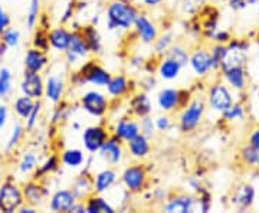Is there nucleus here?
<instances>
[{
  "label": "nucleus",
  "mask_w": 259,
  "mask_h": 213,
  "mask_svg": "<svg viewBox=\"0 0 259 213\" xmlns=\"http://www.w3.org/2000/svg\"><path fill=\"white\" fill-rule=\"evenodd\" d=\"M108 18H110L112 26L130 28L136 22L137 13L131 6H127L121 2H115L108 9Z\"/></svg>",
  "instance_id": "obj_1"
},
{
  "label": "nucleus",
  "mask_w": 259,
  "mask_h": 213,
  "mask_svg": "<svg viewBox=\"0 0 259 213\" xmlns=\"http://www.w3.org/2000/svg\"><path fill=\"white\" fill-rule=\"evenodd\" d=\"M22 203V195L13 185H5L0 189V209L3 212H13Z\"/></svg>",
  "instance_id": "obj_2"
},
{
  "label": "nucleus",
  "mask_w": 259,
  "mask_h": 213,
  "mask_svg": "<svg viewBox=\"0 0 259 213\" xmlns=\"http://www.w3.org/2000/svg\"><path fill=\"white\" fill-rule=\"evenodd\" d=\"M209 100H210V104L216 111L225 112L232 105L231 94L222 85L213 87Z\"/></svg>",
  "instance_id": "obj_3"
},
{
  "label": "nucleus",
  "mask_w": 259,
  "mask_h": 213,
  "mask_svg": "<svg viewBox=\"0 0 259 213\" xmlns=\"http://www.w3.org/2000/svg\"><path fill=\"white\" fill-rule=\"evenodd\" d=\"M22 90L30 98H37L42 95L44 91V85H42V79L40 76L33 72V71H28L25 74V81L22 83Z\"/></svg>",
  "instance_id": "obj_4"
},
{
  "label": "nucleus",
  "mask_w": 259,
  "mask_h": 213,
  "mask_svg": "<svg viewBox=\"0 0 259 213\" xmlns=\"http://www.w3.org/2000/svg\"><path fill=\"white\" fill-rule=\"evenodd\" d=\"M83 108L94 115H101L107 110V101L98 93H88L82 98Z\"/></svg>",
  "instance_id": "obj_5"
},
{
  "label": "nucleus",
  "mask_w": 259,
  "mask_h": 213,
  "mask_svg": "<svg viewBox=\"0 0 259 213\" xmlns=\"http://www.w3.org/2000/svg\"><path fill=\"white\" fill-rule=\"evenodd\" d=\"M105 143V131L100 127L87 129L83 133V144L90 151H97Z\"/></svg>",
  "instance_id": "obj_6"
},
{
  "label": "nucleus",
  "mask_w": 259,
  "mask_h": 213,
  "mask_svg": "<svg viewBox=\"0 0 259 213\" xmlns=\"http://www.w3.org/2000/svg\"><path fill=\"white\" fill-rule=\"evenodd\" d=\"M202 112H203V105L199 104V102H194L192 104L185 114L182 115V129L183 131H190L193 130L194 127L197 125V122L202 117Z\"/></svg>",
  "instance_id": "obj_7"
},
{
  "label": "nucleus",
  "mask_w": 259,
  "mask_h": 213,
  "mask_svg": "<svg viewBox=\"0 0 259 213\" xmlns=\"http://www.w3.org/2000/svg\"><path fill=\"white\" fill-rule=\"evenodd\" d=\"M124 182L131 190H139L144 182V172L141 167H130L124 173Z\"/></svg>",
  "instance_id": "obj_8"
},
{
  "label": "nucleus",
  "mask_w": 259,
  "mask_h": 213,
  "mask_svg": "<svg viewBox=\"0 0 259 213\" xmlns=\"http://www.w3.org/2000/svg\"><path fill=\"white\" fill-rule=\"evenodd\" d=\"M74 206V196L69 192H58L52 199V209L54 210H71Z\"/></svg>",
  "instance_id": "obj_9"
},
{
  "label": "nucleus",
  "mask_w": 259,
  "mask_h": 213,
  "mask_svg": "<svg viewBox=\"0 0 259 213\" xmlns=\"http://www.w3.org/2000/svg\"><path fill=\"white\" fill-rule=\"evenodd\" d=\"M243 61H245V56L241 49H226L221 65H223V69H229L232 66H242Z\"/></svg>",
  "instance_id": "obj_10"
},
{
  "label": "nucleus",
  "mask_w": 259,
  "mask_h": 213,
  "mask_svg": "<svg viewBox=\"0 0 259 213\" xmlns=\"http://www.w3.org/2000/svg\"><path fill=\"white\" fill-rule=\"evenodd\" d=\"M253 195H255V192H253L252 186H242L236 190V193L233 196V202L239 207H248L253 200Z\"/></svg>",
  "instance_id": "obj_11"
},
{
  "label": "nucleus",
  "mask_w": 259,
  "mask_h": 213,
  "mask_svg": "<svg viewBox=\"0 0 259 213\" xmlns=\"http://www.w3.org/2000/svg\"><path fill=\"white\" fill-rule=\"evenodd\" d=\"M192 66L197 74H204L209 68H212V58L206 52H196L192 58Z\"/></svg>",
  "instance_id": "obj_12"
},
{
  "label": "nucleus",
  "mask_w": 259,
  "mask_h": 213,
  "mask_svg": "<svg viewBox=\"0 0 259 213\" xmlns=\"http://www.w3.org/2000/svg\"><path fill=\"white\" fill-rule=\"evenodd\" d=\"M136 25H137L139 33L141 35L144 42H151L156 37V28L144 16H140V18L136 19Z\"/></svg>",
  "instance_id": "obj_13"
},
{
  "label": "nucleus",
  "mask_w": 259,
  "mask_h": 213,
  "mask_svg": "<svg viewBox=\"0 0 259 213\" xmlns=\"http://www.w3.org/2000/svg\"><path fill=\"white\" fill-rule=\"evenodd\" d=\"M101 157L110 163H117L121 158V148L115 141L104 143L101 147Z\"/></svg>",
  "instance_id": "obj_14"
},
{
  "label": "nucleus",
  "mask_w": 259,
  "mask_h": 213,
  "mask_svg": "<svg viewBox=\"0 0 259 213\" xmlns=\"http://www.w3.org/2000/svg\"><path fill=\"white\" fill-rule=\"evenodd\" d=\"M45 64H47V59L39 51H35V49L29 51L28 55H26V66H28L29 71L37 72L44 68Z\"/></svg>",
  "instance_id": "obj_15"
},
{
  "label": "nucleus",
  "mask_w": 259,
  "mask_h": 213,
  "mask_svg": "<svg viewBox=\"0 0 259 213\" xmlns=\"http://www.w3.org/2000/svg\"><path fill=\"white\" fill-rule=\"evenodd\" d=\"M49 40H51L52 47H55L56 49H66L69 47L71 35L68 32H65L64 29H56L49 35Z\"/></svg>",
  "instance_id": "obj_16"
},
{
  "label": "nucleus",
  "mask_w": 259,
  "mask_h": 213,
  "mask_svg": "<svg viewBox=\"0 0 259 213\" xmlns=\"http://www.w3.org/2000/svg\"><path fill=\"white\" fill-rule=\"evenodd\" d=\"M117 136L124 140H133L134 137L139 136V127L134 122L130 121H121L117 127Z\"/></svg>",
  "instance_id": "obj_17"
},
{
  "label": "nucleus",
  "mask_w": 259,
  "mask_h": 213,
  "mask_svg": "<svg viewBox=\"0 0 259 213\" xmlns=\"http://www.w3.org/2000/svg\"><path fill=\"white\" fill-rule=\"evenodd\" d=\"M62 90H64V82H62L59 78H56V76H51V78L48 79L47 95L49 100H52V101H58V100H59V97H61V94H62Z\"/></svg>",
  "instance_id": "obj_18"
},
{
  "label": "nucleus",
  "mask_w": 259,
  "mask_h": 213,
  "mask_svg": "<svg viewBox=\"0 0 259 213\" xmlns=\"http://www.w3.org/2000/svg\"><path fill=\"white\" fill-rule=\"evenodd\" d=\"M87 78L90 82L95 83V85H108L110 82V75L98 66H91L90 71L87 72Z\"/></svg>",
  "instance_id": "obj_19"
},
{
  "label": "nucleus",
  "mask_w": 259,
  "mask_h": 213,
  "mask_svg": "<svg viewBox=\"0 0 259 213\" xmlns=\"http://www.w3.org/2000/svg\"><path fill=\"white\" fill-rule=\"evenodd\" d=\"M225 75H226V79L235 88L241 90L242 87H243L245 78H243V69H242V66H232L229 69H225Z\"/></svg>",
  "instance_id": "obj_20"
},
{
  "label": "nucleus",
  "mask_w": 259,
  "mask_h": 213,
  "mask_svg": "<svg viewBox=\"0 0 259 213\" xmlns=\"http://www.w3.org/2000/svg\"><path fill=\"white\" fill-rule=\"evenodd\" d=\"M148 148L150 147H148L147 140H146V137H143V136H137V137H134L133 140H130V150L137 157L146 156L148 153Z\"/></svg>",
  "instance_id": "obj_21"
},
{
  "label": "nucleus",
  "mask_w": 259,
  "mask_h": 213,
  "mask_svg": "<svg viewBox=\"0 0 259 213\" xmlns=\"http://www.w3.org/2000/svg\"><path fill=\"white\" fill-rule=\"evenodd\" d=\"M179 94L173 90H164L158 95V104L163 110H171L177 104Z\"/></svg>",
  "instance_id": "obj_22"
},
{
  "label": "nucleus",
  "mask_w": 259,
  "mask_h": 213,
  "mask_svg": "<svg viewBox=\"0 0 259 213\" xmlns=\"http://www.w3.org/2000/svg\"><path fill=\"white\" fill-rule=\"evenodd\" d=\"M114 180H115V175L112 173L111 170H105V172L100 173V175L97 176V182H95V189H97V192H104V190H107V189L114 183Z\"/></svg>",
  "instance_id": "obj_23"
},
{
  "label": "nucleus",
  "mask_w": 259,
  "mask_h": 213,
  "mask_svg": "<svg viewBox=\"0 0 259 213\" xmlns=\"http://www.w3.org/2000/svg\"><path fill=\"white\" fill-rule=\"evenodd\" d=\"M87 212L90 213H112L114 210H112V207L110 206V204L107 203V202H104L102 199H100V197H94V199H91L90 202H88V206H87Z\"/></svg>",
  "instance_id": "obj_24"
},
{
  "label": "nucleus",
  "mask_w": 259,
  "mask_h": 213,
  "mask_svg": "<svg viewBox=\"0 0 259 213\" xmlns=\"http://www.w3.org/2000/svg\"><path fill=\"white\" fill-rule=\"evenodd\" d=\"M68 48H69V51L72 54L85 55L87 54V49H88V45H87V42L78 33H74V35H71V40H69V47Z\"/></svg>",
  "instance_id": "obj_25"
},
{
  "label": "nucleus",
  "mask_w": 259,
  "mask_h": 213,
  "mask_svg": "<svg viewBox=\"0 0 259 213\" xmlns=\"http://www.w3.org/2000/svg\"><path fill=\"white\" fill-rule=\"evenodd\" d=\"M179 69H180V65L177 62H175L173 59H167L166 62H163L160 66V74L166 79H171V78H176Z\"/></svg>",
  "instance_id": "obj_26"
},
{
  "label": "nucleus",
  "mask_w": 259,
  "mask_h": 213,
  "mask_svg": "<svg viewBox=\"0 0 259 213\" xmlns=\"http://www.w3.org/2000/svg\"><path fill=\"white\" fill-rule=\"evenodd\" d=\"M192 207V200L190 199H175L171 200L170 203L167 204V210L168 212H179V213H185L189 212Z\"/></svg>",
  "instance_id": "obj_27"
},
{
  "label": "nucleus",
  "mask_w": 259,
  "mask_h": 213,
  "mask_svg": "<svg viewBox=\"0 0 259 213\" xmlns=\"http://www.w3.org/2000/svg\"><path fill=\"white\" fill-rule=\"evenodd\" d=\"M15 110L18 112L20 117L23 118H28L30 111L33 110V104L30 101V97H23V98H19L16 104H15Z\"/></svg>",
  "instance_id": "obj_28"
},
{
  "label": "nucleus",
  "mask_w": 259,
  "mask_h": 213,
  "mask_svg": "<svg viewBox=\"0 0 259 213\" xmlns=\"http://www.w3.org/2000/svg\"><path fill=\"white\" fill-rule=\"evenodd\" d=\"M82 153L79 150H68L64 154V161L71 167L79 166L82 163Z\"/></svg>",
  "instance_id": "obj_29"
},
{
  "label": "nucleus",
  "mask_w": 259,
  "mask_h": 213,
  "mask_svg": "<svg viewBox=\"0 0 259 213\" xmlns=\"http://www.w3.org/2000/svg\"><path fill=\"white\" fill-rule=\"evenodd\" d=\"M125 88H127V82H125V79L122 76H117V78H114L108 82V91L112 95H121L125 91Z\"/></svg>",
  "instance_id": "obj_30"
},
{
  "label": "nucleus",
  "mask_w": 259,
  "mask_h": 213,
  "mask_svg": "<svg viewBox=\"0 0 259 213\" xmlns=\"http://www.w3.org/2000/svg\"><path fill=\"white\" fill-rule=\"evenodd\" d=\"M133 107H134V110L139 115H146L150 111V102H148L147 97L146 95H139L133 102Z\"/></svg>",
  "instance_id": "obj_31"
},
{
  "label": "nucleus",
  "mask_w": 259,
  "mask_h": 213,
  "mask_svg": "<svg viewBox=\"0 0 259 213\" xmlns=\"http://www.w3.org/2000/svg\"><path fill=\"white\" fill-rule=\"evenodd\" d=\"M10 91V74L8 69L0 71V95L5 97Z\"/></svg>",
  "instance_id": "obj_32"
},
{
  "label": "nucleus",
  "mask_w": 259,
  "mask_h": 213,
  "mask_svg": "<svg viewBox=\"0 0 259 213\" xmlns=\"http://www.w3.org/2000/svg\"><path fill=\"white\" fill-rule=\"evenodd\" d=\"M170 59H173L175 62H177L179 65L182 66L187 62V55H186L183 49H180V48H173V49L170 51Z\"/></svg>",
  "instance_id": "obj_33"
},
{
  "label": "nucleus",
  "mask_w": 259,
  "mask_h": 213,
  "mask_svg": "<svg viewBox=\"0 0 259 213\" xmlns=\"http://www.w3.org/2000/svg\"><path fill=\"white\" fill-rule=\"evenodd\" d=\"M35 166H36V157L32 153H29V154H26L23 157V161L20 163V170L22 172H29V170H32Z\"/></svg>",
  "instance_id": "obj_34"
},
{
  "label": "nucleus",
  "mask_w": 259,
  "mask_h": 213,
  "mask_svg": "<svg viewBox=\"0 0 259 213\" xmlns=\"http://www.w3.org/2000/svg\"><path fill=\"white\" fill-rule=\"evenodd\" d=\"M25 193H26V197L29 199V202H32V203H37L39 199H40V190L36 186H28Z\"/></svg>",
  "instance_id": "obj_35"
},
{
  "label": "nucleus",
  "mask_w": 259,
  "mask_h": 213,
  "mask_svg": "<svg viewBox=\"0 0 259 213\" xmlns=\"http://www.w3.org/2000/svg\"><path fill=\"white\" fill-rule=\"evenodd\" d=\"M85 42H87V45L91 48V49H98V36H97V33H95V30H93L91 28H88L87 30V33H85Z\"/></svg>",
  "instance_id": "obj_36"
},
{
  "label": "nucleus",
  "mask_w": 259,
  "mask_h": 213,
  "mask_svg": "<svg viewBox=\"0 0 259 213\" xmlns=\"http://www.w3.org/2000/svg\"><path fill=\"white\" fill-rule=\"evenodd\" d=\"M258 154H259V150H256L255 147H248L243 150V157L245 160L250 163V164H255L256 161H258Z\"/></svg>",
  "instance_id": "obj_37"
},
{
  "label": "nucleus",
  "mask_w": 259,
  "mask_h": 213,
  "mask_svg": "<svg viewBox=\"0 0 259 213\" xmlns=\"http://www.w3.org/2000/svg\"><path fill=\"white\" fill-rule=\"evenodd\" d=\"M37 9H39V0H32L30 3V10H29V19H28V25L32 28L35 25V20H36L37 16Z\"/></svg>",
  "instance_id": "obj_38"
},
{
  "label": "nucleus",
  "mask_w": 259,
  "mask_h": 213,
  "mask_svg": "<svg viewBox=\"0 0 259 213\" xmlns=\"http://www.w3.org/2000/svg\"><path fill=\"white\" fill-rule=\"evenodd\" d=\"M225 117L228 120H233V118H238V117H242V107L241 105H235V107H229L226 111H225Z\"/></svg>",
  "instance_id": "obj_39"
},
{
  "label": "nucleus",
  "mask_w": 259,
  "mask_h": 213,
  "mask_svg": "<svg viewBox=\"0 0 259 213\" xmlns=\"http://www.w3.org/2000/svg\"><path fill=\"white\" fill-rule=\"evenodd\" d=\"M5 42L9 45V47H15V45H18V39H19V33L18 32H15V30H8L6 33H5Z\"/></svg>",
  "instance_id": "obj_40"
},
{
  "label": "nucleus",
  "mask_w": 259,
  "mask_h": 213,
  "mask_svg": "<svg viewBox=\"0 0 259 213\" xmlns=\"http://www.w3.org/2000/svg\"><path fill=\"white\" fill-rule=\"evenodd\" d=\"M9 25V18L6 16V13L0 9V33L6 29V26Z\"/></svg>",
  "instance_id": "obj_41"
},
{
  "label": "nucleus",
  "mask_w": 259,
  "mask_h": 213,
  "mask_svg": "<svg viewBox=\"0 0 259 213\" xmlns=\"http://www.w3.org/2000/svg\"><path fill=\"white\" fill-rule=\"evenodd\" d=\"M22 129H20V125H16V127H15V133H13V134H12V139H10V141H9V146H8V147H12V146H15V144H16V143H18V140H19V136H20V133H22Z\"/></svg>",
  "instance_id": "obj_42"
},
{
  "label": "nucleus",
  "mask_w": 259,
  "mask_h": 213,
  "mask_svg": "<svg viewBox=\"0 0 259 213\" xmlns=\"http://www.w3.org/2000/svg\"><path fill=\"white\" fill-rule=\"evenodd\" d=\"M39 111V104L37 105H33V110L30 111L29 114V122H28V127L30 129L33 124H35V121H36V112Z\"/></svg>",
  "instance_id": "obj_43"
},
{
  "label": "nucleus",
  "mask_w": 259,
  "mask_h": 213,
  "mask_svg": "<svg viewBox=\"0 0 259 213\" xmlns=\"http://www.w3.org/2000/svg\"><path fill=\"white\" fill-rule=\"evenodd\" d=\"M250 146L259 150V130H256L250 136Z\"/></svg>",
  "instance_id": "obj_44"
},
{
  "label": "nucleus",
  "mask_w": 259,
  "mask_h": 213,
  "mask_svg": "<svg viewBox=\"0 0 259 213\" xmlns=\"http://www.w3.org/2000/svg\"><path fill=\"white\" fill-rule=\"evenodd\" d=\"M246 0H231V6L235 8V9H241V8H245L246 6Z\"/></svg>",
  "instance_id": "obj_45"
},
{
  "label": "nucleus",
  "mask_w": 259,
  "mask_h": 213,
  "mask_svg": "<svg viewBox=\"0 0 259 213\" xmlns=\"http://www.w3.org/2000/svg\"><path fill=\"white\" fill-rule=\"evenodd\" d=\"M6 107H0V129L5 125V121H6Z\"/></svg>",
  "instance_id": "obj_46"
},
{
  "label": "nucleus",
  "mask_w": 259,
  "mask_h": 213,
  "mask_svg": "<svg viewBox=\"0 0 259 213\" xmlns=\"http://www.w3.org/2000/svg\"><path fill=\"white\" fill-rule=\"evenodd\" d=\"M157 125L160 130H167L168 129V120L167 118H158Z\"/></svg>",
  "instance_id": "obj_47"
},
{
  "label": "nucleus",
  "mask_w": 259,
  "mask_h": 213,
  "mask_svg": "<svg viewBox=\"0 0 259 213\" xmlns=\"http://www.w3.org/2000/svg\"><path fill=\"white\" fill-rule=\"evenodd\" d=\"M35 44H36L37 47L47 48V42H45V39H42V35H36V40H35Z\"/></svg>",
  "instance_id": "obj_48"
},
{
  "label": "nucleus",
  "mask_w": 259,
  "mask_h": 213,
  "mask_svg": "<svg viewBox=\"0 0 259 213\" xmlns=\"http://www.w3.org/2000/svg\"><path fill=\"white\" fill-rule=\"evenodd\" d=\"M144 2H146L147 5H157L160 0H144Z\"/></svg>",
  "instance_id": "obj_49"
},
{
  "label": "nucleus",
  "mask_w": 259,
  "mask_h": 213,
  "mask_svg": "<svg viewBox=\"0 0 259 213\" xmlns=\"http://www.w3.org/2000/svg\"><path fill=\"white\" fill-rule=\"evenodd\" d=\"M246 2H248V3H255L256 0H246Z\"/></svg>",
  "instance_id": "obj_50"
},
{
  "label": "nucleus",
  "mask_w": 259,
  "mask_h": 213,
  "mask_svg": "<svg viewBox=\"0 0 259 213\" xmlns=\"http://www.w3.org/2000/svg\"><path fill=\"white\" fill-rule=\"evenodd\" d=\"M256 164H259V154H258V161H256Z\"/></svg>",
  "instance_id": "obj_51"
}]
</instances>
